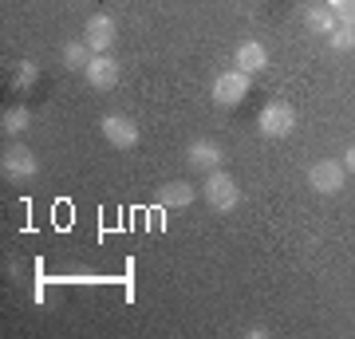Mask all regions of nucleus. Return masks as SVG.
<instances>
[{"label": "nucleus", "instance_id": "nucleus-1", "mask_svg": "<svg viewBox=\"0 0 355 339\" xmlns=\"http://www.w3.org/2000/svg\"><path fill=\"white\" fill-rule=\"evenodd\" d=\"M202 198H205L209 209L229 214V209L241 205V186H237L233 174H225V170H209V177H205V186H202Z\"/></svg>", "mask_w": 355, "mask_h": 339}, {"label": "nucleus", "instance_id": "nucleus-2", "mask_svg": "<svg viewBox=\"0 0 355 339\" xmlns=\"http://www.w3.org/2000/svg\"><path fill=\"white\" fill-rule=\"evenodd\" d=\"M257 130H261L265 139H288L292 130H296V111H292V103H284V99L265 103V111L257 114Z\"/></svg>", "mask_w": 355, "mask_h": 339}, {"label": "nucleus", "instance_id": "nucleus-3", "mask_svg": "<svg viewBox=\"0 0 355 339\" xmlns=\"http://www.w3.org/2000/svg\"><path fill=\"white\" fill-rule=\"evenodd\" d=\"M103 139L111 142L114 150H135L139 146V126H135V119H127V114H103Z\"/></svg>", "mask_w": 355, "mask_h": 339}, {"label": "nucleus", "instance_id": "nucleus-4", "mask_svg": "<svg viewBox=\"0 0 355 339\" xmlns=\"http://www.w3.org/2000/svg\"><path fill=\"white\" fill-rule=\"evenodd\" d=\"M245 95H249V76H245L241 67L221 71V76L214 79V103L217 107H237V103H245Z\"/></svg>", "mask_w": 355, "mask_h": 339}, {"label": "nucleus", "instance_id": "nucleus-5", "mask_svg": "<svg viewBox=\"0 0 355 339\" xmlns=\"http://www.w3.org/2000/svg\"><path fill=\"white\" fill-rule=\"evenodd\" d=\"M83 40H87V48L95 51V55H107V51L114 48V40H119V24H114V16L95 12L87 20V28H83Z\"/></svg>", "mask_w": 355, "mask_h": 339}, {"label": "nucleus", "instance_id": "nucleus-6", "mask_svg": "<svg viewBox=\"0 0 355 339\" xmlns=\"http://www.w3.org/2000/svg\"><path fill=\"white\" fill-rule=\"evenodd\" d=\"M0 170H4V177H12V182H28V177L40 174V158L28 150V146H8Z\"/></svg>", "mask_w": 355, "mask_h": 339}, {"label": "nucleus", "instance_id": "nucleus-7", "mask_svg": "<svg viewBox=\"0 0 355 339\" xmlns=\"http://www.w3.org/2000/svg\"><path fill=\"white\" fill-rule=\"evenodd\" d=\"M343 174H347V166L343 162H331V158H324V162H316L312 170H308V186L316 189V193H340L343 189Z\"/></svg>", "mask_w": 355, "mask_h": 339}, {"label": "nucleus", "instance_id": "nucleus-8", "mask_svg": "<svg viewBox=\"0 0 355 339\" xmlns=\"http://www.w3.org/2000/svg\"><path fill=\"white\" fill-rule=\"evenodd\" d=\"M83 76H87V83L95 91H111L119 83V60H114L111 51L107 55H91V63L83 67Z\"/></svg>", "mask_w": 355, "mask_h": 339}, {"label": "nucleus", "instance_id": "nucleus-9", "mask_svg": "<svg viewBox=\"0 0 355 339\" xmlns=\"http://www.w3.org/2000/svg\"><path fill=\"white\" fill-rule=\"evenodd\" d=\"M221 158H225V150L209 139L190 142V150H186V162H190L193 170H221Z\"/></svg>", "mask_w": 355, "mask_h": 339}, {"label": "nucleus", "instance_id": "nucleus-10", "mask_svg": "<svg viewBox=\"0 0 355 339\" xmlns=\"http://www.w3.org/2000/svg\"><path fill=\"white\" fill-rule=\"evenodd\" d=\"M233 63L241 67L245 76H257V71H265L268 67V51L261 40H245V44H237V55H233Z\"/></svg>", "mask_w": 355, "mask_h": 339}, {"label": "nucleus", "instance_id": "nucleus-11", "mask_svg": "<svg viewBox=\"0 0 355 339\" xmlns=\"http://www.w3.org/2000/svg\"><path fill=\"white\" fill-rule=\"evenodd\" d=\"M193 198H198V186H190V182H166L158 189V205H166V209H186V205H193Z\"/></svg>", "mask_w": 355, "mask_h": 339}, {"label": "nucleus", "instance_id": "nucleus-12", "mask_svg": "<svg viewBox=\"0 0 355 339\" xmlns=\"http://www.w3.org/2000/svg\"><path fill=\"white\" fill-rule=\"evenodd\" d=\"M304 24H308V32H316V36H331L336 28H340V20H336V12L331 8H308L304 12Z\"/></svg>", "mask_w": 355, "mask_h": 339}, {"label": "nucleus", "instance_id": "nucleus-13", "mask_svg": "<svg viewBox=\"0 0 355 339\" xmlns=\"http://www.w3.org/2000/svg\"><path fill=\"white\" fill-rule=\"evenodd\" d=\"M91 55H95V51L87 48V40H71V44H64V63L71 67V71H83V67L91 63Z\"/></svg>", "mask_w": 355, "mask_h": 339}, {"label": "nucleus", "instance_id": "nucleus-14", "mask_svg": "<svg viewBox=\"0 0 355 339\" xmlns=\"http://www.w3.org/2000/svg\"><path fill=\"white\" fill-rule=\"evenodd\" d=\"M28 123H32V111L28 107H12V111H4V119H0V130L4 134H24Z\"/></svg>", "mask_w": 355, "mask_h": 339}, {"label": "nucleus", "instance_id": "nucleus-15", "mask_svg": "<svg viewBox=\"0 0 355 339\" xmlns=\"http://www.w3.org/2000/svg\"><path fill=\"white\" fill-rule=\"evenodd\" d=\"M328 44H331L336 51H352V48H355V28H352V24H340V28L328 36Z\"/></svg>", "mask_w": 355, "mask_h": 339}, {"label": "nucleus", "instance_id": "nucleus-16", "mask_svg": "<svg viewBox=\"0 0 355 339\" xmlns=\"http://www.w3.org/2000/svg\"><path fill=\"white\" fill-rule=\"evenodd\" d=\"M328 8L336 12L340 24H352L355 28V0H328Z\"/></svg>", "mask_w": 355, "mask_h": 339}, {"label": "nucleus", "instance_id": "nucleus-17", "mask_svg": "<svg viewBox=\"0 0 355 339\" xmlns=\"http://www.w3.org/2000/svg\"><path fill=\"white\" fill-rule=\"evenodd\" d=\"M343 166H347V170H352V174H355V146H352V150H347V154H343Z\"/></svg>", "mask_w": 355, "mask_h": 339}]
</instances>
